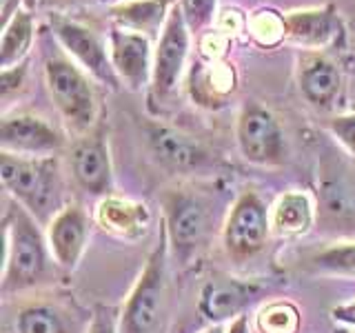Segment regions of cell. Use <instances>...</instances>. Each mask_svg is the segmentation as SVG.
<instances>
[{"label":"cell","mask_w":355,"mask_h":333,"mask_svg":"<svg viewBox=\"0 0 355 333\" xmlns=\"http://www.w3.org/2000/svg\"><path fill=\"white\" fill-rule=\"evenodd\" d=\"M3 225V293L27 291L49 282L55 262L40 222L11 200Z\"/></svg>","instance_id":"obj_1"},{"label":"cell","mask_w":355,"mask_h":333,"mask_svg":"<svg viewBox=\"0 0 355 333\" xmlns=\"http://www.w3.org/2000/svg\"><path fill=\"white\" fill-rule=\"evenodd\" d=\"M0 180L7 196L47 227L67 205L62 198V173L55 155L25 158L0 151Z\"/></svg>","instance_id":"obj_2"},{"label":"cell","mask_w":355,"mask_h":333,"mask_svg":"<svg viewBox=\"0 0 355 333\" xmlns=\"http://www.w3.org/2000/svg\"><path fill=\"white\" fill-rule=\"evenodd\" d=\"M49 98L69 131L83 136L98 125V98L94 78L64 51H53L42 65Z\"/></svg>","instance_id":"obj_3"},{"label":"cell","mask_w":355,"mask_h":333,"mask_svg":"<svg viewBox=\"0 0 355 333\" xmlns=\"http://www.w3.org/2000/svg\"><path fill=\"white\" fill-rule=\"evenodd\" d=\"M166 258H169V240L164 229H160L158 244L147 255V262L122 305L118 316L120 333H153L158 329L166 298Z\"/></svg>","instance_id":"obj_4"},{"label":"cell","mask_w":355,"mask_h":333,"mask_svg":"<svg viewBox=\"0 0 355 333\" xmlns=\"http://www.w3.org/2000/svg\"><path fill=\"white\" fill-rule=\"evenodd\" d=\"M49 31L69 58L107 89H120L122 83L111 65L109 44L103 42L98 33L83 25L80 20L67 16L64 11H47Z\"/></svg>","instance_id":"obj_5"},{"label":"cell","mask_w":355,"mask_h":333,"mask_svg":"<svg viewBox=\"0 0 355 333\" xmlns=\"http://www.w3.org/2000/svg\"><path fill=\"white\" fill-rule=\"evenodd\" d=\"M271 236V207L253 189L242 191L227 214L222 227V247L233 262L255 258Z\"/></svg>","instance_id":"obj_6"},{"label":"cell","mask_w":355,"mask_h":333,"mask_svg":"<svg viewBox=\"0 0 355 333\" xmlns=\"http://www.w3.org/2000/svg\"><path fill=\"white\" fill-rule=\"evenodd\" d=\"M236 142L240 155L251 164L280 166L288 158V144L280 120L258 100H249L240 107Z\"/></svg>","instance_id":"obj_7"},{"label":"cell","mask_w":355,"mask_h":333,"mask_svg":"<svg viewBox=\"0 0 355 333\" xmlns=\"http://www.w3.org/2000/svg\"><path fill=\"white\" fill-rule=\"evenodd\" d=\"M189 47H191V29L182 16L180 7H173L169 20L155 40L153 51V71H151V100L160 107L169 105L178 94V85L184 74Z\"/></svg>","instance_id":"obj_8"},{"label":"cell","mask_w":355,"mask_h":333,"mask_svg":"<svg viewBox=\"0 0 355 333\" xmlns=\"http://www.w3.org/2000/svg\"><path fill=\"white\" fill-rule=\"evenodd\" d=\"M69 173L85 194L105 198L114 194V164L105 127L98 125L78 136L69 147Z\"/></svg>","instance_id":"obj_9"},{"label":"cell","mask_w":355,"mask_h":333,"mask_svg":"<svg viewBox=\"0 0 355 333\" xmlns=\"http://www.w3.org/2000/svg\"><path fill=\"white\" fill-rule=\"evenodd\" d=\"M164 205V233L169 251L180 260H189L205 242L209 231V207L202 198L189 191H169Z\"/></svg>","instance_id":"obj_10"},{"label":"cell","mask_w":355,"mask_h":333,"mask_svg":"<svg viewBox=\"0 0 355 333\" xmlns=\"http://www.w3.org/2000/svg\"><path fill=\"white\" fill-rule=\"evenodd\" d=\"M64 147L62 133L47 118L31 111H7L0 120V151L25 155V158H49Z\"/></svg>","instance_id":"obj_11"},{"label":"cell","mask_w":355,"mask_h":333,"mask_svg":"<svg viewBox=\"0 0 355 333\" xmlns=\"http://www.w3.org/2000/svg\"><path fill=\"white\" fill-rule=\"evenodd\" d=\"M258 280H240L227 273L211 275L198 293V311L209 325H231L247 316V309L260 296Z\"/></svg>","instance_id":"obj_12"},{"label":"cell","mask_w":355,"mask_h":333,"mask_svg":"<svg viewBox=\"0 0 355 333\" xmlns=\"http://www.w3.org/2000/svg\"><path fill=\"white\" fill-rule=\"evenodd\" d=\"M297 89L306 103L318 111L336 107L344 89V69L329 51L302 49L295 60Z\"/></svg>","instance_id":"obj_13"},{"label":"cell","mask_w":355,"mask_h":333,"mask_svg":"<svg viewBox=\"0 0 355 333\" xmlns=\"http://www.w3.org/2000/svg\"><path fill=\"white\" fill-rule=\"evenodd\" d=\"M286 42L302 49L329 51L347 44V25L336 5L293 9L284 14Z\"/></svg>","instance_id":"obj_14"},{"label":"cell","mask_w":355,"mask_h":333,"mask_svg":"<svg viewBox=\"0 0 355 333\" xmlns=\"http://www.w3.org/2000/svg\"><path fill=\"white\" fill-rule=\"evenodd\" d=\"M92 227L94 218H89V214L78 203H67L49 220L44 233H47L49 251L55 266L64 271H73L80 264L89 247V238H92Z\"/></svg>","instance_id":"obj_15"},{"label":"cell","mask_w":355,"mask_h":333,"mask_svg":"<svg viewBox=\"0 0 355 333\" xmlns=\"http://www.w3.org/2000/svg\"><path fill=\"white\" fill-rule=\"evenodd\" d=\"M107 44L111 65H114L122 87L131 89V92H142L144 87L151 85L155 47L149 36L111 25Z\"/></svg>","instance_id":"obj_16"},{"label":"cell","mask_w":355,"mask_h":333,"mask_svg":"<svg viewBox=\"0 0 355 333\" xmlns=\"http://www.w3.org/2000/svg\"><path fill=\"white\" fill-rule=\"evenodd\" d=\"M147 142L151 155L160 162V166L173 173H191L209 162V151L202 142L178 129L158 125V122L149 125Z\"/></svg>","instance_id":"obj_17"},{"label":"cell","mask_w":355,"mask_h":333,"mask_svg":"<svg viewBox=\"0 0 355 333\" xmlns=\"http://www.w3.org/2000/svg\"><path fill=\"white\" fill-rule=\"evenodd\" d=\"M94 222L109 236L136 242L147 236L151 227V209L140 200L111 194L96 203Z\"/></svg>","instance_id":"obj_18"},{"label":"cell","mask_w":355,"mask_h":333,"mask_svg":"<svg viewBox=\"0 0 355 333\" xmlns=\"http://www.w3.org/2000/svg\"><path fill=\"white\" fill-rule=\"evenodd\" d=\"M187 89L193 98V105L218 109L225 107L227 100L236 94L238 74L227 60H200L193 65Z\"/></svg>","instance_id":"obj_19"},{"label":"cell","mask_w":355,"mask_h":333,"mask_svg":"<svg viewBox=\"0 0 355 333\" xmlns=\"http://www.w3.org/2000/svg\"><path fill=\"white\" fill-rule=\"evenodd\" d=\"M175 5L178 0H120L109 7V18L114 27L158 40Z\"/></svg>","instance_id":"obj_20"},{"label":"cell","mask_w":355,"mask_h":333,"mask_svg":"<svg viewBox=\"0 0 355 333\" xmlns=\"http://www.w3.org/2000/svg\"><path fill=\"white\" fill-rule=\"evenodd\" d=\"M315 203L309 191L291 189L277 196L271 207V233L280 238H302L313 229Z\"/></svg>","instance_id":"obj_21"},{"label":"cell","mask_w":355,"mask_h":333,"mask_svg":"<svg viewBox=\"0 0 355 333\" xmlns=\"http://www.w3.org/2000/svg\"><path fill=\"white\" fill-rule=\"evenodd\" d=\"M36 18L33 11L18 7L9 20L3 22V36H0V69H9L27 60V53L33 44Z\"/></svg>","instance_id":"obj_22"},{"label":"cell","mask_w":355,"mask_h":333,"mask_svg":"<svg viewBox=\"0 0 355 333\" xmlns=\"http://www.w3.org/2000/svg\"><path fill=\"white\" fill-rule=\"evenodd\" d=\"M16 333H71L67 314L49 302H29L18 309Z\"/></svg>","instance_id":"obj_23"},{"label":"cell","mask_w":355,"mask_h":333,"mask_svg":"<svg viewBox=\"0 0 355 333\" xmlns=\"http://www.w3.org/2000/svg\"><path fill=\"white\" fill-rule=\"evenodd\" d=\"M302 314L291 300H273L266 302L253 320L255 333H300Z\"/></svg>","instance_id":"obj_24"},{"label":"cell","mask_w":355,"mask_h":333,"mask_svg":"<svg viewBox=\"0 0 355 333\" xmlns=\"http://www.w3.org/2000/svg\"><path fill=\"white\" fill-rule=\"evenodd\" d=\"M247 36L262 49H273L286 42L284 14L271 7H262L247 18Z\"/></svg>","instance_id":"obj_25"},{"label":"cell","mask_w":355,"mask_h":333,"mask_svg":"<svg viewBox=\"0 0 355 333\" xmlns=\"http://www.w3.org/2000/svg\"><path fill=\"white\" fill-rule=\"evenodd\" d=\"M311 266L318 273L355 278V242H336L318 251L311 258Z\"/></svg>","instance_id":"obj_26"},{"label":"cell","mask_w":355,"mask_h":333,"mask_svg":"<svg viewBox=\"0 0 355 333\" xmlns=\"http://www.w3.org/2000/svg\"><path fill=\"white\" fill-rule=\"evenodd\" d=\"M182 16L187 20L191 33H202L218 18V0H178Z\"/></svg>","instance_id":"obj_27"},{"label":"cell","mask_w":355,"mask_h":333,"mask_svg":"<svg viewBox=\"0 0 355 333\" xmlns=\"http://www.w3.org/2000/svg\"><path fill=\"white\" fill-rule=\"evenodd\" d=\"M327 131L355 158V111L353 114H340L329 118Z\"/></svg>","instance_id":"obj_28"},{"label":"cell","mask_w":355,"mask_h":333,"mask_svg":"<svg viewBox=\"0 0 355 333\" xmlns=\"http://www.w3.org/2000/svg\"><path fill=\"white\" fill-rule=\"evenodd\" d=\"M27 60L20 62L16 67H9V69H3V80H0V94H3V103L9 105L11 98L18 96L22 89H25L27 83Z\"/></svg>","instance_id":"obj_29"},{"label":"cell","mask_w":355,"mask_h":333,"mask_svg":"<svg viewBox=\"0 0 355 333\" xmlns=\"http://www.w3.org/2000/svg\"><path fill=\"white\" fill-rule=\"evenodd\" d=\"M247 18L240 9L236 7H227L220 11V16L216 18V29L225 33L227 38H236L238 33H247Z\"/></svg>","instance_id":"obj_30"},{"label":"cell","mask_w":355,"mask_h":333,"mask_svg":"<svg viewBox=\"0 0 355 333\" xmlns=\"http://www.w3.org/2000/svg\"><path fill=\"white\" fill-rule=\"evenodd\" d=\"M87 333H120L118 316L107 307H98L87 327Z\"/></svg>","instance_id":"obj_31"},{"label":"cell","mask_w":355,"mask_h":333,"mask_svg":"<svg viewBox=\"0 0 355 333\" xmlns=\"http://www.w3.org/2000/svg\"><path fill=\"white\" fill-rule=\"evenodd\" d=\"M331 318L338 322V325L347 327L351 320H355V300L351 302H344V305H338L331 309Z\"/></svg>","instance_id":"obj_32"},{"label":"cell","mask_w":355,"mask_h":333,"mask_svg":"<svg viewBox=\"0 0 355 333\" xmlns=\"http://www.w3.org/2000/svg\"><path fill=\"white\" fill-rule=\"evenodd\" d=\"M94 0H40L42 7H49V11H62L69 7H78V5H89Z\"/></svg>","instance_id":"obj_33"},{"label":"cell","mask_w":355,"mask_h":333,"mask_svg":"<svg viewBox=\"0 0 355 333\" xmlns=\"http://www.w3.org/2000/svg\"><path fill=\"white\" fill-rule=\"evenodd\" d=\"M227 333H249V318H247V316H242V318H238L236 322H231Z\"/></svg>","instance_id":"obj_34"},{"label":"cell","mask_w":355,"mask_h":333,"mask_svg":"<svg viewBox=\"0 0 355 333\" xmlns=\"http://www.w3.org/2000/svg\"><path fill=\"white\" fill-rule=\"evenodd\" d=\"M227 331H229V325H211L202 333H227Z\"/></svg>","instance_id":"obj_35"},{"label":"cell","mask_w":355,"mask_h":333,"mask_svg":"<svg viewBox=\"0 0 355 333\" xmlns=\"http://www.w3.org/2000/svg\"><path fill=\"white\" fill-rule=\"evenodd\" d=\"M20 3H22V7L29 9V11H36L40 7V0H20Z\"/></svg>","instance_id":"obj_36"},{"label":"cell","mask_w":355,"mask_h":333,"mask_svg":"<svg viewBox=\"0 0 355 333\" xmlns=\"http://www.w3.org/2000/svg\"><path fill=\"white\" fill-rule=\"evenodd\" d=\"M336 333H353V331H349L347 327H340V329H336Z\"/></svg>","instance_id":"obj_37"},{"label":"cell","mask_w":355,"mask_h":333,"mask_svg":"<svg viewBox=\"0 0 355 333\" xmlns=\"http://www.w3.org/2000/svg\"><path fill=\"white\" fill-rule=\"evenodd\" d=\"M347 329H355V320H351L349 325H347Z\"/></svg>","instance_id":"obj_38"}]
</instances>
